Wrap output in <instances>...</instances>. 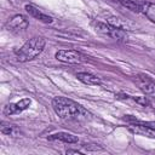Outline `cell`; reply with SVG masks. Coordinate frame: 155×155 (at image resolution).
<instances>
[{
  "instance_id": "obj_5",
  "label": "cell",
  "mask_w": 155,
  "mask_h": 155,
  "mask_svg": "<svg viewBox=\"0 0 155 155\" xmlns=\"http://www.w3.org/2000/svg\"><path fill=\"white\" fill-rule=\"evenodd\" d=\"M29 25V21L23 15H16L12 18H10L6 23V28L11 31H19L27 29Z\"/></svg>"
},
{
  "instance_id": "obj_2",
  "label": "cell",
  "mask_w": 155,
  "mask_h": 155,
  "mask_svg": "<svg viewBox=\"0 0 155 155\" xmlns=\"http://www.w3.org/2000/svg\"><path fill=\"white\" fill-rule=\"evenodd\" d=\"M45 39L41 36H34L29 40H27L17 51H16V58L18 62H29L35 59L45 48Z\"/></svg>"
},
{
  "instance_id": "obj_9",
  "label": "cell",
  "mask_w": 155,
  "mask_h": 155,
  "mask_svg": "<svg viewBox=\"0 0 155 155\" xmlns=\"http://www.w3.org/2000/svg\"><path fill=\"white\" fill-rule=\"evenodd\" d=\"M48 140H62L64 143H69V144H73V143H76L78 142V137L71 134V133H68V132H58V133H54V134H51L47 137Z\"/></svg>"
},
{
  "instance_id": "obj_3",
  "label": "cell",
  "mask_w": 155,
  "mask_h": 155,
  "mask_svg": "<svg viewBox=\"0 0 155 155\" xmlns=\"http://www.w3.org/2000/svg\"><path fill=\"white\" fill-rule=\"evenodd\" d=\"M54 57L58 61L68 64H80L87 59V57L84 53L76 50H59L56 52Z\"/></svg>"
},
{
  "instance_id": "obj_8",
  "label": "cell",
  "mask_w": 155,
  "mask_h": 155,
  "mask_svg": "<svg viewBox=\"0 0 155 155\" xmlns=\"http://www.w3.org/2000/svg\"><path fill=\"white\" fill-rule=\"evenodd\" d=\"M130 130L133 133L137 134H142V136H147L150 138H155V130L151 127H148L145 125H140V124H131L130 125Z\"/></svg>"
},
{
  "instance_id": "obj_7",
  "label": "cell",
  "mask_w": 155,
  "mask_h": 155,
  "mask_svg": "<svg viewBox=\"0 0 155 155\" xmlns=\"http://www.w3.org/2000/svg\"><path fill=\"white\" fill-rule=\"evenodd\" d=\"M25 11L34 18L39 19L40 22L42 23H52L53 22V18L46 13H44L41 10H39L38 7H35L34 5H25Z\"/></svg>"
},
{
  "instance_id": "obj_13",
  "label": "cell",
  "mask_w": 155,
  "mask_h": 155,
  "mask_svg": "<svg viewBox=\"0 0 155 155\" xmlns=\"http://www.w3.org/2000/svg\"><path fill=\"white\" fill-rule=\"evenodd\" d=\"M130 1H132V2H134V4H138V5H140V6H144V5L147 4V0H130Z\"/></svg>"
},
{
  "instance_id": "obj_14",
  "label": "cell",
  "mask_w": 155,
  "mask_h": 155,
  "mask_svg": "<svg viewBox=\"0 0 155 155\" xmlns=\"http://www.w3.org/2000/svg\"><path fill=\"white\" fill-rule=\"evenodd\" d=\"M65 153L67 154H80V151H78V150H67Z\"/></svg>"
},
{
  "instance_id": "obj_11",
  "label": "cell",
  "mask_w": 155,
  "mask_h": 155,
  "mask_svg": "<svg viewBox=\"0 0 155 155\" xmlns=\"http://www.w3.org/2000/svg\"><path fill=\"white\" fill-rule=\"evenodd\" d=\"M0 131H1V133L7 134V136H15V134L18 133V130H17L13 125L6 124V122H4V121H2L1 125H0Z\"/></svg>"
},
{
  "instance_id": "obj_6",
  "label": "cell",
  "mask_w": 155,
  "mask_h": 155,
  "mask_svg": "<svg viewBox=\"0 0 155 155\" xmlns=\"http://www.w3.org/2000/svg\"><path fill=\"white\" fill-rule=\"evenodd\" d=\"M31 104V99L30 98H23L16 103H10L5 107L4 109V114L5 115H12V114H17L21 113L23 110H25L27 108H29V105Z\"/></svg>"
},
{
  "instance_id": "obj_12",
  "label": "cell",
  "mask_w": 155,
  "mask_h": 155,
  "mask_svg": "<svg viewBox=\"0 0 155 155\" xmlns=\"http://www.w3.org/2000/svg\"><path fill=\"white\" fill-rule=\"evenodd\" d=\"M143 12L144 15L151 21L155 23V4H150V2H147L143 7Z\"/></svg>"
},
{
  "instance_id": "obj_10",
  "label": "cell",
  "mask_w": 155,
  "mask_h": 155,
  "mask_svg": "<svg viewBox=\"0 0 155 155\" xmlns=\"http://www.w3.org/2000/svg\"><path fill=\"white\" fill-rule=\"evenodd\" d=\"M76 78L78 80H80L81 82H84L85 85H101L102 81L99 78H97L96 75L93 74H90V73H78L76 74Z\"/></svg>"
},
{
  "instance_id": "obj_4",
  "label": "cell",
  "mask_w": 155,
  "mask_h": 155,
  "mask_svg": "<svg viewBox=\"0 0 155 155\" xmlns=\"http://www.w3.org/2000/svg\"><path fill=\"white\" fill-rule=\"evenodd\" d=\"M134 82L137 84V86L144 94L155 97V80L154 79H151L148 75L139 74L134 76Z\"/></svg>"
},
{
  "instance_id": "obj_1",
  "label": "cell",
  "mask_w": 155,
  "mask_h": 155,
  "mask_svg": "<svg viewBox=\"0 0 155 155\" xmlns=\"http://www.w3.org/2000/svg\"><path fill=\"white\" fill-rule=\"evenodd\" d=\"M52 108L63 120H85L90 115L84 107L65 97H54L52 99Z\"/></svg>"
}]
</instances>
